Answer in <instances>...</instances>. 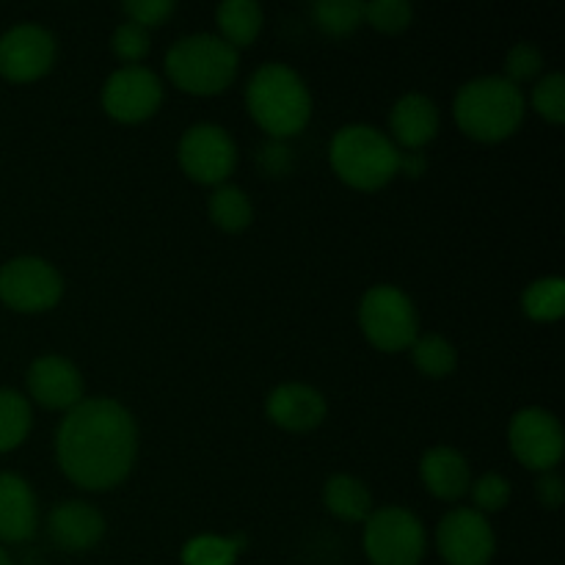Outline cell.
<instances>
[{
    "mask_svg": "<svg viewBox=\"0 0 565 565\" xmlns=\"http://www.w3.org/2000/svg\"><path fill=\"white\" fill-rule=\"evenodd\" d=\"M508 441L519 461L527 469L539 472H552L563 458V428L555 414L544 408H522L511 419L508 428Z\"/></svg>",
    "mask_w": 565,
    "mask_h": 565,
    "instance_id": "cell-10",
    "label": "cell"
},
{
    "mask_svg": "<svg viewBox=\"0 0 565 565\" xmlns=\"http://www.w3.org/2000/svg\"><path fill=\"white\" fill-rule=\"evenodd\" d=\"M224 42L230 47H248L263 31V9L254 0H226L215 11Z\"/></svg>",
    "mask_w": 565,
    "mask_h": 565,
    "instance_id": "cell-21",
    "label": "cell"
},
{
    "mask_svg": "<svg viewBox=\"0 0 565 565\" xmlns=\"http://www.w3.org/2000/svg\"><path fill=\"white\" fill-rule=\"evenodd\" d=\"M125 14L132 22H138L141 28H154L163 25L171 14H174V3L171 0H130V3L121 6Z\"/></svg>",
    "mask_w": 565,
    "mask_h": 565,
    "instance_id": "cell-33",
    "label": "cell"
},
{
    "mask_svg": "<svg viewBox=\"0 0 565 565\" xmlns=\"http://www.w3.org/2000/svg\"><path fill=\"white\" fill-rule=\"evenodd\" d=\"M323 500L326 508L342 522H367V516L373 513V497H370L367 486L362 480L351 478V475L329 478L323 489Z\"/></svg>",
    "mask_w": 565,
    "mask_h": 565,
    "instance_id": "cell-20",
    "label": "cell"
},
{
    "mask_svg": "<svg viewBox=\"0 0 565 565\" xmlns=\"http://www.w3.org/2000/svg\"><path fill=\"white\" fill-rule=\"evenodd\" d=\"M105 535V519L88 502H61L50 513V539L64 552H86Z\"/></svg>",
    "mask_w": 565,
    "mask_h": 565,
    "instance_id": "cell-16",
    "label": "cell"
},
{
    "mask_svg": "<svg viewBox=\"0 0 565 565\" xmlns=\"http://www.w3.org/2000/svg\"><path fill=\"white\" fill-rule=\"evenodd\" d=\"M364 20L381 33H401L412 25L414 9L406 0H373L364 3Z\"/></svg>",
    "mask_w": 565,
    "mask_h": 565,
    "instance_id": "cell-28",
    "label": "cell"
},
{
    "mask_svg": "<svg viewBox=\"0 0 565 565\" xmlns=\"http://www.w3.org/2000/svg\"><path fill=\"white\" fill-rule=\"evenodd\" d=\"M31 430V406L14 390H0V452H9L25 441Z\"/></svg>",
    "mask_w": 565,
    "mask_h": 565,
    "instance_id": "cell-24",
    "label": "cell"
},
{
    "mask_svg": "<svg viewBox=\"0 0 565 565\" xmlns=\"http://www.w3.org/2000/svg\"><path fill=\"white\" fill-rule=\"evenodd\" d=\"M28 392L42 408H75L83 401V379L64 356H42L28 367Z\"/></svg>",
    "mask_w": 565,
    "mask_h": 565,
    "instance_id": "cell-14",
    "label": "cell"
},
{
    "mask_svg": "<svg viewBox=\"0 0 565 565\" xmlns=\"http://www.w3.org/2000/svg\"><path fill=\"white\" fill-rule=\"evenodd\" d=\"M329 158L337 177L356 191H379L401 169L395 141L367 125H348L337 130Z\"/></svg>",
    "mask_w": 565,
    "mask_h": 565,
    "instance_id": "cell-4",
    "label": "cell"
},
{
    "mask_svg": "<svg viewBox=\"0 0 565 565\" xmlns=\"http://www.w3.org/2000/svg\"><path fill=\"white\" fill-rule=\"evenodd\" d=\"M364 552L373 565H419L425 555L423 522L403 508H381L370 513Z\"/></svg>",
    "mask_w": 565,
    "mask_h": 565,
    "instance_id": "cell-7",
    "label": "cell"
},
{
    "mask_svg": "<svg viewBox=\"0 0 565 565\" xmlns=\"http://www.w3.org/2000/svg\"><path fill=\"white\" fill-rule=\"evenodd\" d=\"M138 430L130 412L110 397L81 401L70 408L55 436L58 467L75 486L108 491L130 475Z\"/></svg>",
    "mask_w": 565,
    "mask_h": 565,
    "instance_id": "cell-1",
    "label": "cell"
},
{
    "mask_svg": "<svg viewBox=\"0 0 565 565\" xmlns=\"http://www.w3.org/2000/svg\"><path fill=\"white\" fill-rule=\"evenodd\" d=\"M160 99H163V86L147 66H121L103 88V108L108 110L110 119L125 125L149 119L160 108Z\"/></svg>",
    "mask_w": 565,
    "mask_h": 565,
    "instance_id": "cell-12",
    "label": "cell"
},
{
    "mask_svg": "<svg viewBox=\"0 0 565 565\" xmlns=\"http://www.w3.org/2000/svg\"><path fill=\"white\" fill-rule=\"evenodd\" d=\"M436 544L447 565H489L497 541L483 513L475 508H456L441 519Z\"/></svg>",
    "mask_w": 565,
    "mask_h": 565,
    "instance_id": "cell-11",
    "label": "cell"
},
{
    "mask_svg": "<svg viewBox=\"0 0 565 565\" xmlns=\"http://www.w3.org/2000/svg\"><path fill=\"white\" fill-rule=\"evenodd\" d=\"M533 105L546 121L563 125L565 121V77L561 72L546 75L539 86L533 88Z\"/></svg>",
    "mask_w": 565,
    "mask_h": 565,
    "instance_id": "cell-29",
    "label": "cell"
},
{
    "mask_svg": "<svg viewBox=\"0 0 565 565\" xmlns=\"http://www.w3.org/2000/svg\"><path fill=\"white\" fill-rule=\"evenodd\" d=\"M36 530V497L20 475L0 472V541L20 544Z\"/></svg>",
    "mask_w": 565,
    "mask_h": 565,
    "instance_id": "cell-17",
    "label": "cell"
},
{
    "mask_svg": "<svg viewBox=\"0 0 565 565\" xmlns=\"http://www.w3.org/2000/svg\"><path fill=\"white\" fill-rule=\"evenodd\" d=\"M535 494H539L541 505L550 508V511H557V508L563 505V497H565L561 475H555V472L541 475V480L535 483Z\"/></svg>",
    "mask_w": 565,
    "mask_h": 565,
    "instance_id": "cell-34",
    "label": "cell"
},
{
    "mask_svg": "<svg viewBox=\"0 0 565 565\" xmlns=\"http://www.w3.org/2000/svg\"><path fill=\"white\" fill-rule=\"evenodd\" d=\"M472 500L478 513H497L511 502V483L502 475H483L472 483Z\"/></svg>",
    "mask_w": 565,
    "mask_h": 565,
    "instance_id": "cell-31",
    "label": "cell"
},
{
    "mask_svg": "<svg viewBox=\"0 0 565 565\" xmlns=\"http://www.w3.org/2000/svg\"><path fill=\"white\" fill-rule=\"evenodd\" d=\"M114 53L119 55L125 64L136 66L138 61L143 58V55L149 53V31L147 28H141L138 22L127 20L121 22L119 28L114 31Z\"/></svg>",
    "mask_w": 565,
    "mask_h": 565,
    "instance_id": "cell-30",
    "label": "cell"
},
{
    "mask_svg": "<svg viewBox=\"0 0 565 565\" xmlns=\"http://www.w3.org/2000/svg\"><path fill=\"white\" fill-rule=\"evenodd\" d=\"M412 359L417 364V370L428 379H445L456 370L458 356L456 348L439 334H428V337H417L412 345Z\"/></svg>",
    "mask_w": 565,
    "mask_h": 565,
    "instance_id": "cell-25",
    "label": "cell"
},
{
    "mask_svg": "<svg viewBox=\"0 0 565 565\" xmlns=\"http://www.w3.org/2000/svg\"><path fill=\"white\" fill-rule=\"evenodd\" d=\"M243 539H218L199 535L182 546V565H235Z\"/></svg>",
    "mask_w": 565,
    "mask_h": 565,
    "instance_id": "cell-26",
    "label": "cell"
},
{
    "mask_svg": "<svg viewBox=\"0 0 565 565\" xmlns=\"http://www.w3.org/2000/svg\"><path fill=\"white\" fill-rule=\"evenodd\" d=\"M522 307L527 318L539 320V323H552V320L563 318L565 309V281L561 276H546V279L533 281L524 290Z\"/></svg>",
    "mask_w": 565,
    "mask_h": 565,
    "instance_id": "cell-23",
    "label": "cell"
},
{
    "mask_svg": "<svg viewBox=\"0 0 565 565\" xmlns=\"http://www.w3.org/2000/svg\"><path fill=\"white\" fill-rule=\"evenodd\" d=\"M210 218L215 226H221L224 232H243L254 218L252 199L235 185H221L218 191L210 196Z\"/></svg>",
    "mask_w": 565,
    "mask_h": 565,
    "instance_id": "cell-22",
    "label": "cell"
},
{
    "mask_svg": "<svg viewBox=\"0 0 565 565\" xmlns=\"http://www.w3.org/2000/svg\"><path fill=\"white\" fill-rule=\"evenodd\" d=\"M315 22L331 36H348L364 22V3L356 0H320L312 9Z\"/></svg>",
    "mask_w": 565,
    "mask_h": 565,
    "instance_id": "cell-27",
    "label": "cell"
},
{
    "mask_svg": "<svg viewBox=\"0 0 565 565\" xmlns=\"http://www.w3.org/2000/svg\"><path fill=\"white\" fill-rule=\"evenodd\" d=\"M359 326L379 351H406L417 340V309L412 298L392 285H379L364 292L359 303Z\"/></svg>",
    "mask_w": 565,
    "mask_h": 565,
    "instance_id": "cell-6",
    "label": "cell"
},
{
    "mask_svg": "<svg viewBox=\"0 0 565 565\" xmlns=\"http://www.w3.org/2000/svg\"><path fill=\"white\" fill-rule=\"evenodd\" d=\"M392 136L406 149H419L439 132V108L425 94H406L390 114Z\"/></svg>",
    "mask_w": 565,
    "mask_h": 565,
    "instance_id": "cell-19",
    "label": "cell"
},
{
    "mask_svg": "<svg viewBox=\"0 0 565 565\" xmlns=\"http://www.w3.org/2000/svg\"><path fill=\"white\" fill-rule=\"evenodd\" d=\"M541 64H544V55H541V50L535 47V44L530 42L516 44L505 58L508 81H511L513 86H519L522 81H530V77L539 75Z\"/></svg>",
    "mask_w": 565,
    "mask_h": 565,
    "instance_id": "cell-32",
    "label": "cell"
},
{
    "mask_svg": "<svg viewBox=\"0 0 565 565\" xmlns=\"http://www.w3.org/2000/svg\"><path fill=\"white\" fill-rule=\"evenodd\" d=\"M456 121L469 138L497 143L511 138L524 121V94L508 77H478L456 94Z\"/></svg>",
    "mask_w": 565,
    "mask_h": 565,
    "instance_id": "cell-3",
    "label": "cell"
},
{
    "mask_svg": "<svg viewBox=\"0 0 565 565\" xmlns=\"http://www.w3.org/2000/svg\"><path fill=\"white\" fill-rule=\"evenodd\" d=\"M0 565H11V561H9V555H6L3 550H0Z\"/></svg>",
    "mask_w": 565,
    "mask_h": 565,
    "instance_id": "cell-37",
    "label": "cell"
},
{
    "mask_svg": "<svg viewBox=\"0 0 565 565\" xmlns=\"http://www.w3.org/2000/svg\"><path fill=\"white\" fill-rule=\"evenodd\" d=\"M252 119L276 141L301 132L312 116V97L307 83L287 64H263L246 88Z\"/></svg>",
    "mask_w": 565,
    "mask_h": 565,
    "instance_id": "cell-2",
    "label": "cell"
},
{
    "mask_svg": "<svg viewBox=\"0 0 565 565\" xmlns=\"http://www.w3.org/2000/svg\"><path fill=\"white\" fill-rule=\"evenodd\" d=\"M263 166L265 171L274 177L287 174V169H290V149H287L281 141L268 143V147L263 149Z\"/></svg>",
    "mask_w": 565,
    "mask_h": 565,
    "instance_id": "cell-35",
    "label": "cell"
},
{
    "mask_svg": "<svg viewBox=\"0 0 565 565\" xmlns=\"http://www.w3.org/2000/svg\"><path fill=\"white\" fill-rule=\"evenodd\" d=\"M55 61V39L42 25H14L0 36V75L11 83H31L47 75Z\"/></svg>",
    "mask_w": 565,
    "mask_h": 565,
    "instance_id": "cell-13",
    "label": "cell"
},
{
    "mask_svg": "<svg viewBox=\"0 0 565 565\" xmlns=\"http://www.w3.org/2000/svg\"><path fill=\"white\" fill-rule=\"evenodd\" d=\"M419 475H423L425 489L445 502L461 500L472 486L467 458L452 447H434V450L425 452Z\"/></svg>",
    "mask_w": 565,
    "mask_h": 565,
    "instance_id": "cell-18",
    "label": "cell"
},
{
    "mask_svg": "<svg viewBox=\"0 0 565 565\" xmlns=\"http://www.w3.org/2000/svg\"><path fill=\"white\" fill-rule=\"evenodd\" d=\"M166 72L188 94H221L237 75V50L221 36H185L166 53Z\"/></svg>",
    "mask_w": 565,
    "mask_h": 565,
    "instance_id": "cell-5",
    "label": "cell"
},
{
    "mask_svg": "<svg viewBox=\"0 0 565 565\" xmlns=\"http://www.w3.org/2000/svg\"><path fill=\"white\" fill-rule=\"evenodd\" d=\"M425 169H428V160H425L419 152L401 154V169H397V171H403V174L412 177V180H417V177H423Z\"/></svg>",
    "mask_w": 565,
    "mask_h": 565,
    "instance_id": "cell-36",
    "label": "cell"
},
{
    "mask_svg": "<svg viewBox=\"0 0 565 565\" xmlns=\"http://www.w3.org/2000/svg\"><path fill=\"white\" fill-rule=\"evenodd\" d=\"M180 163L191 180L221 185L237 166V147L218 125H196L180 141Z\"/></svg>",
    "mask_w": 565,
    "mask_h": 565,
    "instance_id": "cell-9",
    "label": "cell"
},
{
    "mask_svg": "<svg viewBox=\"0 0 565 565\" xmlns=\"http://www.w3.org/2000/svg\"><path fill=\"white\" fill-rule=\"evenodd\" d=\"M265 412L279 428L307 434L326 419V397L307 384H281L268 395Z\"/></svg>",
    "mask_w": 565,
    "mask_h": 565,
    "instance_id": "cell-15",
    "label": "cell"
},
{
    "mask_svg": "<svg viewBox=\"0 0 565 565\" xmlns=\"http://www.w3.org/2000/svg\"><path fill=\"white\" fill-rule=\"evenodd\" d=\"M64 296L58 270L39 257H17L0 268V301L17 312H44Z\"/></svg>",
    "mask_w": 565,
    "mask_h": 565,
    "instance_id": "cell-8",
    "label": "cell"
}]
</instances>
